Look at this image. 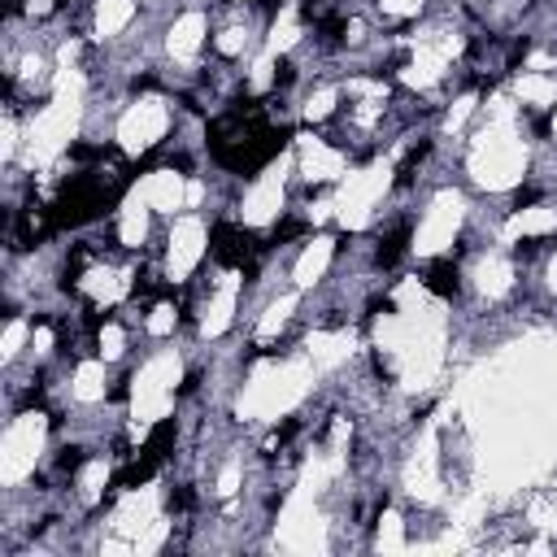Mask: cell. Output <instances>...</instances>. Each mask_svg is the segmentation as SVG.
Returning a JSON list of instances; mask_svg holds the SVG:
<instances>
[{
	"label": "cell",
	"mask_w": 557,
	"mask_h": 557,
	"mask_svg": "<svg viewBox=\"0 0 557 557\" xmlns=\"http://www.w3.org/2000/svg\"><path fill=\"white\" fill-rule=\"evenodd\" d=\"M174 117H178V96H170L165 87H139L117 117L113 148L126 152L131 161H152L170 139Z\"/></svg>",
	"instance_id": "obj_2"
},
{
	"label": "cell",
	"mask_w": 557,
	"mask_h": 557,
	"mask_svg": "<svg viewBox=\"0 0 557 557\" xmlns=\"http://www.w3.org/2000/svg\"><path fill=\"white\" fill-rule=\"evenodd\" d=\"M187 183H191V174L187 170H178V165H148L139 178H135V187H139V196L157 209V218L161 222H170V218H178V213H187Z\"/></svg>",
	"instance_id": "obj_5"
},
{
	"label": "cell",
	"mask_w": 557,
	"mask_h": 557,
	"mask_svg": "<svg viewBox=\"0 0 557 557\" xmlns=\"http://www.w3.org/2000/svg\"><path fill=\"white\" fill-rule=\"evenodd\" d=\"M235 4H265V0H235Z\"/></svg>",
	"instance_id": "obj_7"
},
{
	"label": "cell",
	"mask_w": 557,
	"mask_h": 557,
	"mask_svg": "<svg viewBox=\"0 0 557 557\" xmlns=\"http://www.w3.org/2000/svg\"><path fill=\"white\" fill-rule=\"evenodd\" d=\"M470 205H474V191L466 183H448L440 191H431L413 218V231H409V257L413 261H431V257H448L470 222Z\"/></svg>",
	"instance_id": "obj_1"
},
{
	"label": "cell",
	"mask_w": 557,
	"mask_h": 557,
	"mask_svg": "<svg viewBox=\"0 0 557 557\" xmlns=\"http://www.w3.org/2000/svg\"><path fill=\"white\" fill-rule=\"evenodd\" d=\"M392 187H396V165L387 152L357 161L335 187V231H344V235L370 231L383 200L392 196Z\"/></svg>",
	"instance_id": "obj_3"
},
{
	"label": "cell",
	"mask_w": 557,
	"mask_h": 557,
	"mask_svg": "<svg viewBox=\"0 0 557 557\" xmlns=\"http://www.w3.org/2000/svg\"><path fill=\"white\" fill-rule=\"evenodd\" d=\"M209 239H213V222L200 213V209H187L178 218L165 222V235H161V274L165 283L178 292L191 283V274L209 261Z\"/></svg>",
	"instance_id": "obj_4"
},
{
	"label": "cell",
	"mask_w": 557,
	"mask_h": 557,
	"mask_svg": "<svg viewBox=\"0 0 557 557\" xmlns=\"http://www.w3.org/2000/svg\"><path fill=\"white\" fill-rule=\"evenodd\" d=\"M335 252H339V231H309L305 239H300V248H296V265H292V283L300 287V292H313L326 274H331V265H335Z\"/></svg>",
	"instance_id": "obj_6"
}]
</instances>
